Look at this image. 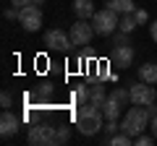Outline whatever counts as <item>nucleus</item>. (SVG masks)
<instances>
[{
    "instance_id": "nucleus-1",
    "label": "nucleus",
    "mask_w": 157,
    "mask_h": 146,
    "mask_svg": "<svg viewBox=\"0 0 157 146\" xmlns=\"http://www.w3.org/2000/svg\"><path fill=\"white\" fill-rule=\"evenodd\" d=\"M76 128L78 133L84 136H94L105 128V112H102V104L94 102H86V104H78L76 110Z\"/></svg>"
},
{
    "instance_id": "nucleus-2",
    "label": "nucleus",
    "mask_w": 157,
    "mask_h": 146,
    "mask_svg": "<svg viewBox=\"0 0 157 146\" xmlns=\"http://www.w3.org/2000/svg\"><path fill=\"white\" fill-rule=\"evenodd\" d=\"M149 123H152L149 110H147V107H141V104H134L128 112H126V118L121 120V130H123V133H128L131 138H136L139 133H144V130L149 128Z\"/></svg>"
},
{
    "instance_id": "nucleus-3",
    "label": "nucleus",
    "mask_w": 157,
    "mask_h": 146,
    "mask_svg": "<svg viewBox=\"0 0 157 146\" xmlns=\"http://www.w3.org/2000/svg\"><path fill=\"white\" fill-rule=\"evenodd\" d=\"M118 24H121V13L110 11L107 5L102 8V11H94V16H92V26H94V31L100 34V37H110L118 29Z\"/></svg>"
},
{
    "instance_id": "nucleus-4",
    "label": "nucleus",
    "mask_w": 157,
    "mask_h": 146,
    "mask_svg": "<svg viewBox=\"0 0 157 146\" xmlns=\"http://www.w3.org/2000/svg\"><path fill=\"white\" fill-rule=\"evenodd\" d=\"M29 144L34 146H52L58 144V125L52 123H34L29 128Z\"/></svg>"
},
{
    "instance_id": "nucleus-5",
    "label": "nucleus",
    "mask_w": 157,
    "mask_h": 146,
    "mask_svg": "<svg viewBox=\"0 0 157 146\" xmlns=\"http://www.w3.org/2000/svg\"><path fill=\"white\" fill-rule=\"evenodd\" d=\"M18 24L24 31H39L42 29V5H34V3L24 5L18 11Z\"/></svg>"
},
{
    "instance_id": "nucleus-6",
    "label": "nucleus",
    "mask_w": 157,
    "mask_h": 146,
    "mask_svg": "<svg viewBox=\"0 0 157 146\" xmlns=\"http://www.w3.org/2000/svg\"><path fill=\"white\" fill-rule=\"evenodd\" d=\"M131 104H141V107H149L157 102V91L155 84H147V81H139V84L131 86Z\"/></svg>"
},
{
    "instance_id": "nucleus-7",
    "label": "nucleus",
    "mask_w": 157,
    "mask_h": 146,
    "mask_svg": "<svg viewBox=\"0 0 157 146\" xmlns=\"http://www.w3.org/2000/svg\"><path fill=\"white\" fill-rule=\"evenodd\" d=\"M45 45L52 52H68L73 42H71V34H66L63 29H50V31H45Z\"/></svg>"
},
{
    "instance_id": "nucleus-8",
    "label": "nucleus",
    "mask_w": 157,
    "mask_h": 146,
    "mask_svg": "<svg viewBox=\"0 0 157 146\" xmlns=\"http://www.w3.org/2000/svg\"><path fill=\"white\" fill-rule=\"evenodd\" d=\"M68 34H71V42H73L76 47H86L97 31H94L92 24H86V18H78V21L71 26V31H68Z\"/></svg>"
},
{
    "instance_id": "nucleus-9",
    "label": "nucleus",
    "mask_w": 157,
    "mask_h": 146,
    "mask_svg": "<svg viewBox=\"0 0 157 146\" xmlns=\"http://www.w3.org/2000/svg\"><path fill=\"white\" fill-rule=\"evenodd\" d=\"M18 128H21V118L13 115L11 110H3V115H0V136L11 138V136L18 133Z\"/></svg>"
},
{
    "instance_id": "nucleus-10",
    "label": "nucleus",
    "mask_w": 157,
    "mask_h": 146,
    "mask_svg": "<svg viewBox=\"0 0 157 146\" xmlns=\"http://www.w3.org/2000/svg\"><path fill=\"white\" fill-rule=\"evenodd\" d=\"M131 63H134V47L131 45H115L113 47V65L128 68Z\"/></svg>"
},
{
    "instance_id": "nucleus-11",
    "label": "nucleus",
    "mask_w": 157,
    "mask_h": 146,
    "mask_svg": "<svg viewBox=\"0 0 157 146\" xmlns=\"http://www.w3.org/2000/svg\"><path fill=\"white\" fill-rule=\"evenodd\" d=\"M121 102L115 99V97H110L107 94V99H105V104H102V112H105V120H118V115H121Z\"/></svg>"
},
{
    "instance_id": "nucleus-12",
    "label": "nucleus",
    "mask_w": 157,
    "mask_h": 146,
    "mask_svg": "<svg viewBox=\"0 0 157 146\" xmlns=\"http://www.w3.org/2000/svg\"><path fill=\"white\" fill-rule=\"evenodd\" d=\"M73 11L78 18H92L94 16V3L92 0H73Z\"/></svg>"
},
{
    "instance_id": "nucleus-13",
    "label": "nucleus",
    "mask_w": 157,
    "mask_h": 146,
    "mask_svg": "<svg viewBox=\"0 0 157 146\" xmlns=\"http://www.w3.org/2000/svg\"><path fill=\"white\" fill-rule=\"evenodd\" d=\"M107 8L123 16V13H134L136 11V3L134 0H107Z\"/></svg>"
},
{
    "instance_id": "nucleus-14",
    "label": "nucleus",
    "mask_w": 157,
    "mask_h": 146,
    "mask_svg": "<svg viewBox=\"0 0 157 146\" xmlns=\"http://www.w3.org/2000/svg\"><path fill=\"white\" fill-rule=\"evenodd\" d=\"M139 81L157 84V63H144V65H139Z\"/></svg>"
},
{
    "instance_id": "nucleus-15",
    "label": "nucleus",
    "mask_w": 157,
    "mask_h": 146,
    "mask_svg": "<svg viewBox=\"0 0 157 146\" xmlns=\"http://www.w3.org/2000/svg\"><path fill=\"white\" fill-rule=\"evenodd\" d=\"M107 94H105V84L102 81H97V84L89 86V102H94V104H105Z\"/></svg>"
},
{
    "instance_id": "nucleus-16",
    "label": "nucleus",
    "mask_w": 157,
    "mask_h": 146,
    "mask_svg": "<svg viewBox=\"0 0 157 146\" xmlns=\"http://www.w3.org/2000/svg\"><path fill=\"white\" fill-rule=\"evenodd\" d=\"M136 26H139V21H136V16H134V13H123V16H121V24H118V29H121V31L131 34Z\"/></svg>"
},
{
    "instance_id": "nucleus-17",
    "label": "nucleus",
    "mask_w": 157,
    "mask_h": 146,
    "mask_svg": "<svg viewBox=\"0 0 157 146\" xmlns=\"http://www.w3.org/2000/svg\"><path fill=\"white\" fill-rule=\"evenodd\" d=\"M107 144H113V146H131V144H134V138H131L128 133H123V130H121V133L110 136V138H107Z\"/></svg>"
},
{
    "instance_id": "nucleus-18",
    "label": "nucleus",
    "mask_w": 157,
    "mask_h": 146,
    "mask_svg": "<svg viewBox=\"0 0 157 146\" xmlns=\"http://www.w3.org/2000/svg\"><path fill=\"white\" fill-rule=\"evenodd\" d=\"M73 102H76V104H86V102H89V89H86V86H81L78 84L76 89H73Z\"/></svg>"
},
{
    "instance_id": "nucleus-19",
    "label": "nucleus",
    "mask_w": 157,
    "mask_h": 146,
    "mask_svg": "<svg viewBox=\"0 0 157 146\" xmlns=\"http://www.w3.org/2000/svg\"><path fill=\"white\" fill-rule=\"evenodd\" d=\"M110 97H115L121 104H126V102H131V91L128 89H123V86H115V89L110 91Z\"/></svg>"
},
{
    "instance_id": "nucleus-20",
    "label": "nucleus",
    "mask_w": 157,
    "mask_h": 146,
    "mask_svg": "<svg viewBox=\"0 0 157 146\" xmlns=\"http://www.w3.org/2000/svg\"><path fill=\"white\" fill-rule=\"evenodd\" d=\"M107 133V138L110 136H115V133H121V125H118V120H105V128H102ZM107 138H105V144H107Z\"/></svg>"
},
{
    "instance_id": "nucleus-21",
    "label": "nucleus",
    "mask_w": 157,
    "mask_h": 146,
    "mask_svg": "<svg viewBox=\"0 0 157 146\" xmlns=\"http://www.w3.org/2000/svg\"><path fill=\"white\" fill-rule=\"evenodd\" d=\"M68 138H71V128H68L66 123H60L58 125V144H66Z\"/></svg>"
},
{
    "instance_id": "nucleus-22",
    "label": "nucleus",
    "mask_w": 157,
    "mask_h": 146,
    "mask_svg": "<svg viewBox=\"0 0 157 146\" xmlns=\"http://www.w3.org/2000/svg\"><path fill=\"white\" fill-rule=\"evenodd\" d=\"M155 136H147V133H139V136H136V138H134V144L136 146H152V144H155Z\"/></svg>"
},
{
    "instance_id": "nucleus-23",
    "label": "nucleus",
    "mask_w": 157,
    "mask_h": 146,
    "mask_svg": "<svg viewBox=\"0 0 157 146\" xmlns=\"http://www.w3.org/2000/svg\"><path fill=\"white\" fill-rule=\"evenodd\" d=\"M50 94H52V86H50V84H42V86H39V89H37V102L47 99V97H50Z\"/></svg>"
},
{
    "instance_id": "nucleus-24",
    "label": "nucleus",
    "mask_w": 157,
    "mask_h": 146,
    "mask_svg": "<svg viewBox=\"0 0 157 146\" xmlns=\"http://www.w3.org/2000/svg\"><path fill=\"white\" fill-rule=\"evenodd\" d=\"M0 104H3V110H11V107H13V97H11V91H3V97H0Z\"/></svg>"
},
{
    "instance_id": "nucleus-25",
    "label": "nucleus",
    "mask_w": 157,
    "mask_h": 146,
    "mask_svg": "<svg viewBox=\"0 0 157 146\" xmlns=\"http://www.w3.org/2000/svg\"><path fill=\"white\" fill-rule=\"evenodd\" d=\"M97 76H100V81L113 78V76H110V71H107V63H100V68H97Z\"/></svg>"
},
{
    "instance_id": "nucleus-26",
    "label": "nucleus",
    "mask_w": 157,
    "mask_h": 146,
    "mask_svg": "<svg viewBox=\"0 0 157 146\" xmlns=\"http://www.w3.org/2000/svg\"><path fill=\"white\" fill-rule=\"evenodd\" d=\"M113 45H131V39H128V34H126V31L115 34V39H113Z\"/></svg>"
},
{
    "instance_id": "nucleus-27",
    "label": "nucleus",
    "mask_w": 157,
    "mask_h": 146,
    "mask_svg": "<svg viewBox=\"0 0 157 146\" xmlns=\"http://www.w3.org/2000/svg\"><path fill=\"white\" fill-rule=\"evenodd\" d=\"M3 16H6L8 21H16V18H18V8H16V5H11V8H6V13H3Z\"/></svg>"
},
{
    "instance_id": "nucleus-28",
    "label": "nucleus",
    "mask_w": 157,
    "mask_h": 146,
    "mask_svg": "<svg viewBox=\"0 0 157 146\" xmlns=\"http://www.w3.org/2000/svg\"><path fill=\"white\" fill-rule=\"evenodd\" d=\"M134 16H136V21H139V24H147V18H149V13H147L144 8H136V11H134Z\"/></svg>"
},
{
    "instance_id": "nucleus-29",
    "label": "nucleus",
    "mask_w": 157,
    "mask_h": 146,
    "mask_svg": "<svg viewBox=\"0 0 157 146\" xmlns=\"http://www.w3.org/2000/svg\"><path fill=\"white\" fill-rule=\"evenodd\" d=\"M149 37H152V42L157 45V21H155V24L149 26Z\"/></svg>"
},
{
    "instance_id": "nucleus-30",
    "label": "nucleus",
    "mask_w": 157,
    "mask_h": 146,
    "mask_svg": "<svg viewBox=\"0 0 157 146\" xmlns=\"http://www.w3.org/2000/svg\"><path fill=\"white\" fill-rule=\"evenodd\" d=\"M29 3H32V0H11V5H16L18 11H21L24 5H29Z\"/></svg>"
},
{
    "instance_id": "nucleus-31",
    "label": "nucleus",
    "mask_w": 157,
    "mask_h": 146,
    "mask_svg": "<svg viewBox=\"0 0 157 146\" xmlns=\"http://www.w3.org/2000/svg\"><path fill=\"white\" fill-rule=\"evenodd\" d=\"M149 130H152V136L157 138V118H152V123H149Z\"/></svg>"
},
{
    "instance_id": "nucleus-32",
    "label": "nucleus",
    "mask_w": 157,
    "mask_h": 146,
    "mask_svg": "<svg viewBox=\"0 0 157 146\" xmlns=\"http://www.w3.org/2000/svg\"><path fill=\"white\" fill-rule=\"evenodd\" d=\"M147 110H149V115H152V118H157V104H149Z\"/></svg>"
},
{
    "instance_id": "nucleus-33",
    "label": "nucleus",
    "mask_w": 157,
    "mask_h": 146,
    "mask_svg": "<svg viewBox=\"0 0 157 146\" xmlns=\"http://www.w3.org/2000/svg\"><path fill=\"white\" fill-rule=\"evenodd\" d=\"M32 3H34V5H42V3H45V0H32Z\"/></svg>"
}]
</instances>
